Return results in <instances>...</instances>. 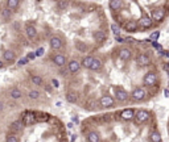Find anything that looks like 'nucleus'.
Returning <instances> with one entry per match:
<instances>
[{
	"label": "nucleus",
	"instance_id": "obj_9",
	"mask_svg": "<svg viewBox=\"0 0 169 142\" xmlns=\"http://www.w3.org/2000/svg\"><path fill=\"white\" fill-rule=\"evenodd\" d=\"M52 60H53V63H54L55 66H58V67H63V66L66 65V58L63 57L62 54H55V55H53Z\"/></svg>",
	"mask_w": 169,
	"mask_h": 142
},
{
	"label": "nucleus",
	"instance_id": "obj_16",
	"mask_svg": "<svg viewBox=\"0 0 169 142\" xmlns=\"http://www.w3.org/2000/svg\"><path fill=\"white\" fill-rule=\"evenodd\" d=\"M86 139H87V141H90V142H99L100 141V136H99V133H97V131L90 130L89 133L86 134Z\"/></svg>",
	"mask_w": 169,
	"mask_h": 142
},
{
	"label": "nucleus",
	"instance_id": "obj_4",
	"mask_svg": "<svg viewBox=\"0 0 169 142\" xmlns=\"http://www.w3.org/2000/svg\"><path fill=\"white\" fill-rule=\"evenodd\" d=\"M98 104H99L102 108H111V107H114V104H115V100H114V97L108 96V95H104V96H102L99 99Z\"/></svg>",
	"mask_w": 169,
	"mask_h": 142
},
{
	"label": "nucleus",
	"instance_id": "obj_3",
	"mask_svg": "<svg viewBox=\"0 0 169 142\" xmlns=\"http://www.w3.org/2000/svg\"><path fill=\"white\" fill-rule=\"evenodd\" d=\"M131 96H132V99H133V100L140 101V100H144L145 97H147V91H145L144 88H141V87H137V88L132 89Z\"/></svg>",
	"mask_w": 169,
	"mask_h": 142
},
{
	"label": "nucleus",
	"instance_id": "obj_14",
	"mask_svg": "<svg viewBox=\"0 0 169 142\" xmlns=\"http://www.w3.org/2000/svg\"><path fill=\"white\" fill-rule=\"evenodd\" d=\"M119 58L121 60H129L131 59V50L128 47H123L119 50Z\"/></svg>",
	"mask_w": 169,
	"mask_h": 142
},
{
	"label": "nucleus",
	"instance_id": "obj_47",
	"mask_svg": "<svg viewBox=\"0 0 169 142\" xmlns=\"http://www.w3.org/2000/svg\"><path fill=\"white\" fill-rule=\"evenodd\" d=\"M3 108H4V105H3V103H0V110H3Z\"/></svg>",
	"mask_w": 169,
	"mask_h": 142
},
{
	"label": "nucleus",
	"instance_id": "obj_31",
	"mask_svg": "<svg viewBox=\"0 0 169 142\" xmlns=\"http://www.w3.org/2000/svg\"><path fill=\"white\" fill-rule=\"evenodd\" d=\"M111 30H112V33L115 34V36H119V34H120V30H121V29L119 28L118 24H111Z\"/></svg>",
	"mask_w": 169,
	"mask_h": 142
},
{
	"label": "nucleus",
	"instance_id": "obj_12",
	"mask_svg": "<svg viewBox=\"0 0 169 142\" xmlns=\"http://www.w3.org/2000/svg\"><path fill=\"white\" fill-rule=\"evenodd\" d=\"M24 124H23V121L21 120H16V121H13L12 124H11V130L13 131V133H20L21 130H23V128H24Z\"/></svg>",
	"mask_w": 169,
	"mask_h": 142
},
{
	"label": "nucleus",
	"instance_id": "obj_33",
	"mask_svg": "<svg viewBox=\"0 0 169 142\" xmlns=\"http://www.w3.org/2000/svg\"><path fill=\"white\" fill-rule=\"evenodd\" d=\"M67 7H69V3H67V1H63V0H62V1H60V3L57 4V8H58V9H61V11L66 9Z\"/></svg>",
	"mask_w": 169,
	"mask_h": 142
},
{
	"label": "nucleus",
	"instance_id": "obj_43",
	"mask_svg": "<svg viewBox=\"0 0 169 142\" xmlns=\"http://www.w3.org/2000/svg\"><path fill=\"white\" fill-rule=\"evenodd\" d=\"M164 93H165V96L168 97L169 96V89H164Z\"/></svg>",
	"mask_w": 169,
	"mask_h": 142
},
{
	"label": "nucleus",
	"instance_id": "obj_29",
	"mask_svg": "<svg viewBox=\"0 0 169 142\" xmlns=\"http://www.w3.org/2000/svg\"><path fill=\"white\" fill-rule=\"evenodd\" d=\"M18 3H20V0H8L7 7L9 8V9H16V8L18 7Z\"/></svg>",
	"mask_w": 169,
	"mask_h": 142
},
{
	"label": "nucleus",
	"instance_id": "obj_22",
	"mask_svg": "<svg viewBox=\"0 0 169 142\" xmlns=\"http://www.w3.org/2000/svg\"><path fill=\"white\" fill-rule=\"evenodd\" d=\"M65 97L69 103H71V104H75V103L78 101V96H77L75 92H67Z\"/></svg>",
	"mask_w": 169,
	"mask_h": 142
},
{
	"label": "nucleus",
	"instance_id": "obj_46",
	"mask_svg": "<svg viewBox=\"0 0 169 142\" xmlns=\"http://www.w3.org/2000/svg\"><path fill=\"white\" fill-rule=\"evenodd\" d=\"M55 105H57V107H61V105H62V103H61V101H57V103H55Z\"/></svg>",
	"mask_w": 169,
	"mask_h": 142
},
{
	"label": "nucleus",
	"instance_id": "obj_27",
	"mask_svg": "<svg viewBox=\"0 0 169 142\" xmlns=\"http://www.w3.org/2000/svg\"><path fill=\"white\" fill-rule=\"evenodd\" d=\"M21 96H23V93H21L20 89H17V88L11 89V97H12V99H20Z\"/></svg>",
	"mask_w": 169,
	"mask_h": 142
},
{
	"label": "nucleus",
	"instance_id": "obj_42",
	"mask_svg": "<svg viewBox=\"0 0 169 142\" xmlns=\"http://www.w3.org/2000/svg\"><path fill=\"white\" fill-rule=\"evenodd\" d=\"M28 58H29V59H34V58H36V54L31 53V54H28Z\"/></svg>",
	"mask_w": 169,
	"mask_h": 142
},
{
	"label": "nucleus",
	"instance_id": "obj_24",
	"mask_svg": "<svg viewBox=\"0 0 169 142\" xmlns=\"http://www.w3.org/2000/svg\"><path fill=\"white\" fill-rule=\"evenodd\" d=\"M92 60H94V57H84L83 58V60H82V66H83L84 68H89L90 70V67H91V65H92Z\"/></svg>",
	"mask_w": 169,
	"mask_h": 142
},
{
	"label": "nucleus",
	"instance_id": "obj_1",
	"mask_svg": "<svg viewBox=\"0 0 169 142\" xmlns=\"http://www.w3.org/2000/svg\"><path fill=\"white\" fill-rule=\"evenodd\" d=\"M143 83H144L147 87L156 86V84L158 83V78H157V75H156V72H153V71L147 72L144 75V78H143Z\"/></svg>",
	"mask_w": 169,
	"mask_h": 142
},
{
	"label": "nucleus",
	"instance_id": "obj_40",
	"mask_svg": "<svg viewBox=\"0 0 169 142\" xmlns=\"http://www.w3.org/2000/svg\"><path fill=\"white\" fill-rule=\"evenodd\" d=\"M52 83H53V86H54V87H60V82H58L57 79H53Z\"/></svg>",
	"mask_w": 169,
	"mask_h": 142
},
{
	"label": "nucleus",
	"instance_id": "obj_35",
	"mask_svg": "<svg viewBox=\"0 0 169 142\" xmlns=\"http://www.w3.org/2000/svg\"><path fill=\"white\" fill-rule=\"evenodd\" d=\"M11 11H12V9H9V8H8V9H4V11H3V18H4V20H9V17H11Z\"/></svg>",
	"mask_w": 169,
	"mask_h": 142
},
{
	"label": "nucleus",
	"instance_id": "obj_45",
	"mask_svg": "<svg viewBox=\"0 0 169 142\" xmlns=\"http://www.w3.org/2000/svg\"><path fill=\"white\" fill-rule=\"evenodd\" d=\"M75 139H77V136H75V134H73V137H71V141H75Z\"/></svg>",
	"mask_w": 169,
	"mask_h": 142
},
{
	"label": "nucleus",
	"instance_id": "obj_6",
	"mask_svg": "<svg viewBox=\"0 0 169 142\" xmlns=\"http://www.w3.org/2000/svg\"><path fill=\"white\" fill-rule=\"evenodd\" d=\"M135 116H136V110L132 109V108H127V109L120 112V117L126 121H131L132 118H135Z\"/></svg>",
	"mask_w": 169,
	"mask_h": 142
},
{
	"label": "nucleus",
	"instance_id": "obj_39",
	"mask_svg": "<svg viewBox=\"0 0 169 142\" xmlns=\"http://www.w3.org/2000/svg\"><path fill=\"white\" fill-rule=\"evenodd\" d=\"M152 46L155 47V49H158V50L161 49V46H160V45H158V44H157V42H156V41H152Z\"/></svg>",
	"mask_w": 169,
	"mask_h": 142
},
{
	"label": "nucleus",
	"instance_id": "obj_48",
	"mask_svg": "<svg viewBox=\"0 0 169 142\" xmlns=\"http://www.w3.org/2000/svg\"><path fill=\"white\" fill-rule=\"evenodd\" d=\"M3 67V62H1V60H0V68H1Z\"/></svg>",
	"mask_w": 169,
	"mask_h": 142
},
{
	"label": "nucleus",
	"instance_id": "obj_38",
	"mask_svg": "<svg viewBox=\"0 0 169 142\" xmlns=\"http://www.w3.org/2000/svg\"><path fill=\"white\" fill-rule=\"evenodd\" d=\"M28 62H29V58H28V57H25V58H21V59L18 60V65L23 66V65H26Z\"/></svg>",
	"mask_w": 169,
	"mask_h": 142
},
{
	"label": "nucleus",
	"instance_id": "obj_23",
	"mask_svg": "<svg viewBox=\"0 0 169 142\" xmlns=\"http://www.w3.org/2000/svg\"><path fill=\"white\" fill-rule=\"evenodd\" d=\"M50 118V116L48 113H36V121L37 122H45Z\"/></svg>",
	"mask_w": 169,
	"mask_h": 142
},
{
	"label": "nucleus",
	"instance_id": "obj_34",
	"mask_svg": "<svg viewBox=\"0 0 169 142\" xmlns=\"http://www.w3.org/2000/svg\"><path fill=\"white\" fill-rule=\"evenodd\" d=\"M28 96L31 97V99H34V100H36V99H38V97H40V92H38V91H34V89H33V91H31V92L28 93Z\"/></svg>",
	"mask_w": 169,
	"mask_h": 142
},
{
	"label": "nucleus",
	"instance_id": "obj_8",
	"mask_svg": "<svg viewBox=\"0 0 169 142\" xmlns=\"http://www.w3.org/2000/svg\"><path fill=\"white\" fill-rule=\"evenodd\" d=\"M81 67H82V63H79L78 60L73 59V60H70V62H69V65H67V71H69L70 74H75V72H78V71L81 70Z\"/></svg>",
	"mask_w": 169,
	"mask_h": 142
},
{
	"label": "nucleus",
	"instance_id": "obj_10",
	"mask_svg": "<svg viewBox=\"0 0 169 142\" xmlns=\"http://www.w3.org/2000/svg\"><path fill=\"white\" fill-rule=\"evenodd\" d=\"M62 46H63V42L60 37H52L50 38V47L53 50H60Z\"/></svg>",
	"mask_w": 169,
	"mask_h": 142
},
{
	"label": "nucleus",
	"instance_id": "obj_19",
	"mask_svg": "<svg viewBox=\"0 0 169 142\" xmlns=\"http://www.w3.org/2000/svg\"><path fill=\"white\" fill-rule=\"evenodd\" d=\"M164 16H165V12H164V9H155L152 12V18L156 21H161L164 18Z\"/></svg>",
	"mask_w": 169,
	"mask_h": 142
},
{
	"label": "nucleus",
	"instance_id": "obj_26",
	"mask_svg": "<svg viewBox=\"0 0 169 142\" xmlns=\"http://www.w3.org/2000/svg\"><path fill=\"white\" fill-rule=\"evenodd\" d=\"M149 139L151 141H153V142H161V136H160V133L158 131H152L151 133V137H149Z\"/></svg>",
	"mask_w": 169,
	"mask_h": 142
},
{
	"label": "nucleus",
	"instance_id": "obj_37",
	"mask_svg": "<svg viewBox=\"0 0 169 142\" xmlns=\"http://www.w3.org/2000/svg\"><path fill=\"white\" fill-rule=\"evenodd\" d=\"M44 53H45L44 47H38V49L36 50V53H34V54H36V57H42V55H44Z\"/></svg>",
	"mask_w": 169,
	"mask_h": 142
},
{
	"label": "nucleus",
	"instance_id": "obj_44",
	"mask_svg": "<svg viewBox=\"0 0 169 142\" xmlns=\"http://www.w3.org/2000/svg\"><path fill=\"white\" fill-rule=\"evenodd\" d=\"M45 89H46V91H52V87H50V86H45Z\"/></svg>",
	"mask_w": 169,
	"mask_h": 142
},
{
	"label": "nucleus",
	"instance_id": "obj_18",
	"mask_svg": "<svg viewBox=\"0 0 169 142\" xmlns=\"http://www.w3.org/2000/svg\"><path fill=\"white\" fill-rule=\"evenodd\" d=\"M25 33H26V36L29 37V38H36L37 37V30H36V28H34L33 25H26L25 26Z\"/></svg>",
	"mask_w": 169,
	"mask_h": 142
},
{
	"label": "nucleus",
	"instance_id": "obj_32",
	"mask_svg": "<svg viewBox=\"0 0 169 142\" xmlns=\"http://www.w3.org/2000/svg\"><path fill=\"white\" fill-rule=\"evenodd\" d=\"M75 46H77V49H78L79 51H82V53H84L87 50V46L84 44H82V42H77Z\"/></svg>",
	"mask_w": 169,
	"mask_h": 142
},
{
	"label": "nucleus",
	"instance_id": "obj_21",
	"mask_svg": "<svg viewBox=\"0 0 169 142\" xmlns=\"http://www.w3.org/2000/svg\"><path fill=\"white\" fill-rule=\"evenodd\" d=\"M3 58H4L7 62H12V60H15L16 55H15V53H13L12 50H5V51L3 53Z\"/></svg>",
	"mask_w": 169,
	"mask_h": 142
},
{
	"label": "nucleus",
	"instance_id": "obj_17",
	"mask_svg": "<svg viewBox=\"0 0 169 142\" xmlns=\"http://www.w3.org/2000/svg\"><path fill=\"white\" fill-rule=\"evenodd\" d=\"M140 26H141L143 29H147V28H151L152 26V24H153V18H151V17H148V16H144V17L140 20Z\"/></svg>",
	"mask_w": 169,
	"mask_h": 142
},
{
	"label": "nucleus",
	"instance_id": "obj_2",
	"mask_svg": "<svg viewBox=\"0 0 169 142\" xmlns=\"http://www.w3.org/2000/svg\"><path fill=\"white\" fill-rule=\"evenodd\" d=\"M21 121H23L24 125H33L36 122V113L32 112V110H26L21 115Z\"/></svg>",
	"mask_w": 169,
	"mask_h": 142
},
{
	"label": "nucleus",
	"instance_id": "obj_11",
	"mask_svg": "<svg viewBox=\"0 0 169 142\" xmlns=\"http://www.w3.org/2000/svg\"><path fill=\"white\" fill-rule=\"evenodd\" d=\"M114 95H115V99L119 100V101H124V100L128 99V93H127L123 88H116Z\"/></svg>",
	"mask_w": 169,
	"mask_h": 142
},
{
	"label": "nucleus",
	"instance_id": "obj_13",
	"mask_svg": "<svg viewBox=\"0 0 169 142\" xmlns=\"http://www.w3.org/2000/svg\"><path fill=\"white\" fill-rule=\"evenodd\" d=\"M124 29H126L127 32H137V29H139V25H137L136 21L128 20L126 24H124Z\"/></svg>",
	"mask_w": 169,
	"mask_h": 142
},
{
	"label": "nucleus",
	"instance_id": "obj_28",
	"mask_svg": "<svg viewBox=\"0 0 169 142\" xmlns=\"http://www.w3.org/2000/svg\"><path fill=\"white\" fill-rule=\"evenodd\" d=\"M31 80L33 84H36V86H41L42 84V78L38 75H32L31 76Z\"/></svg>",
	"mask_w": 169,
	"mask_h": 142
},
{
	"label": "nucleus",
	"instance_id": "obj_30",
	"mask_svg": "<svg viewBox=\"0 0 169 142\" xmlns=\"http://www.w3.org/2000/svg\"><path fill=\"white\" fill-rule=\"evenodd\" d=\"M5 141H7V142H17L18 141L17 133H13V131H12V134H9V136L5 138Z\"/></svg>",
	"mask_w": 169,
	"mask_h": 142
},
{
	"label": "nucleus",
	"instance_id": "obj_15",
	"mask_svg": "<svg viewBox=\"0 0 169 142\" xmlns=\"http://www.w3.org/2000/svg\"><path fill=\"white\" fill-rule=\"evenodd\" d=\"M123 7V0H110V8L114 12H118Z\"/></svg>",
	"mask_w": 169,
	"mask_h": 142
},
{
	"label": "nucleus",
	"instance_id": "obj_36",
	"mask_svg": "<svg viewBox=\"0 0 169 142\" xmlns=\"http://www.w3.org/2000/svg\"><path fill=\"white\" fill-rule=\"evenodd\" d=\"M158 36H160V33H158V32H153V33L151 34L149 39H151V41H157V39H158Z\"/></svg>",
	"mask_w": 169,
	"mask_h": 142
},
{
	"label": "nucleus",
	"instance_id": "obj_5",
	"mask_svg": "<svg viewBox=\"0 0 169 142\" xmlns=\"http://www.w3.org/2000/svg\"><path fill=\"white\" fill-rule=\"evenodd\" d=\"M149 116H151V115H149V112H148V110L141 109V110H137V112H136L135 120H136L137 124H143V122H145V121H148Z\"/></svg>",
	"mask_w": 169,
	"mask_h": 142
},
{
	"label": "nucleus",
	"instance_id": "obj_20",
	"mask_svg": "<svg viewBox=\"0 0 169 142\" xmlns=\"http://www.w3.org/2000/svg\"><path fill=\"white\" fill-rule=\"evenodd\" d=\"M102 67H103L102 60L98 59V58H94V60H92V65H91V67H90V70H92V71H99Z\"/></svg>",
	"mask_w": 169,
	"mask_h": 142
},
{
	"label": "nucleus",
	"instance_id": "obj_7",
	"mask_svg": "<svg viewBox=\"0 0 169 142\" xmlns=\"http://www.w3.org/2000/svg\"><path fill=\"white\" fill-rule=\"evenodd\" d=\"M151 57L148 54H145V53H143V54H139L137 55V58H136V63L139 66H148V65H151Z\"/></svg>",
	"mask_w": 169,
	"mask_h": 142
},
{
	"label": "nucleus",
	"instance_id": "obj_25",
	"mask_svg": "<svg viewBox=\"0 0 169 142\" xmlns=\"http://www.w3.org/2000/svg\"><path fill=\"white\" fill-rule=\"evenodd\" d=\"M94 38L97 39V41H104V39L107 38V36H106V33L103 30H97V32H94Z\"/></svg>",
	"mask_w": 169,
	"mask_h": 142
},
{
	"label": "nucleus",
	"instance_id": "obj_41",
	"mask_svg": "<svg viewBox=\"0 0 169 142\" xmlns=\"http://www.w3.org/2000/svg\"><path fill=\"white\" fill-rule=\"evenodd\" d=\"M115 37H116V41H118V42H126L123 37H120V36H115Z\"/></svg>",
	"mask_w": 169,
	"mask_h": 142
}]
</instances>
